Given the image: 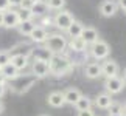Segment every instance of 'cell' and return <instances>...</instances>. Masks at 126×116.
<instances>
[{
  "mask_svg": "<svg viewBox=\"0 0 126 116\" xmlns=\"http://www.w3.org/2000/svg\"><path fill=\"white\" fill-rule=\"evenodd\" d=\"M48 68H50V73L56 76H62L73 68V62L62 54H53L51 59L48 60Z\"/></svg>",
  "mask_w": 126,
  "mask_h": 116,
  "instance_id": "1",
  "label": "cell"
},
{
  "mask_svg": "<svg viewBox=\"0 0 126 116\" xmlns=\"http://www.w3.org/2000/svg\"><path fill=\"white\" fill-rule=\"evenodd\" d=\"M44 43H45V48L51 54H62L67 50V39L62 34H59V33L48 34Z\"/></svg>",
  "mask_w": 126,
  "mask_h": 116,
  "instance_id": "2",
  "label": "cell"
},
{
  "mask_svg": "<svg viewBox=\"0 0 126 116\" xmlns=\"http://www.w3.org/2000/svg\"><path fill=\"white\" fill-rule=\"evenodd\" d=\"M109 51H110V48L108 45V42H104V40H101V39H98L96 42H94L90 45V54L94 59L96 60H101V59H106V57L109 56Z\"/></svg>",
  "mask_w": 126,
  "mask_h": 116,
  "instance_id": "3",
  "label": "cell"
},
{
  "mask_svg": "<svg viewBox=\"0 0 126 116\" xmlns=\"http://www.w3.org/2000/svg\"><path fill=\"white\" fill-rule=\"evenodd\" d=\"M73 20H75V17H73V14H72L70 11H61V12H58L56 16L53 17L55 26L58 28V30H61V31H65Z\"/></svg>",
  "mask_w": 126,
  "mask_h": 116,
  "instance_id": "4",
  "label": "cell"
},
{
  "mask_svg": "<svg viewBox=\"0 0 126 116\" xmlns=\"http://www.w3.org/2000/svg\"><path fill=\"white\" fill-rule=\"evenodd\" d=\"M104 88L109 94H118L120 91L125 88V81L118 76H112V77H106L104 81Z\"/></svg>",
  "mask_w": 126,
  "mask_h": 116,
  "instance_id": "5",
  "label": "cell"
},
{
  "mask_svg": "<svg viewBox=\"0 0 126 116\" xmlns=\"http://www.w3.org/2000/svg\"><path fill=\"white\" fill-rule=\"evenodd\" d=\"M31 74L36 79H42L50 74V68H48V62L44 60H33L31 64Z\"/></svg>",
  "mask_w": 126,
  "mask_h": 116,
  "instance_id": "6",
  "label": "cell"
},
{
  "mask_svg": "<svg viewBox=\"0 0 126 116\" xmlns=\"http://www.w3.org/2000/svg\"><path fill=\"white\" fill-rule=\"evenodd\" d=\"M19 25L17 19V9H6L3 11V25L5 28H16Z\"/></svg>",
  "mask_w": 126,
  "mask_h": 116,
  "instance_id": "7",
  "label": "cell"
},
{
  "mask_svg": "<svg viewBox=\"0 0 126 116\" xmlns=\"http://www.w3.org/2000/svg\"><path fill=\"white\" fill-rule=\"evenodd\" d=\"M120 67L115 60H106L101 64V74L106 77H112V76H118Z\"/></svg>",
  "mask_w": 126,
  "mask_h": 116,
  "instance_id": "8",
  "label": "cell"
},
{
  "mask_svg": "<svg viewBox=\"0 0 126 116\" xmlns=\"http://www.w3.org/2000/svg\"><path fill=\"white\" fill-rule=\"evenodd\" d=\"M79 37L86 42V45H92L94 42H96L100 39L98 31H96L94 26H84L83 31H81V34H79Z\"/></svg>",
  "mask_w": 126,
  "mask_h": 116,
  "instance_id": "9",
  "label": "cell"
},
{
  "mask_svg": "<svg viewBox=\"0 0 126 116\" xmlns=\"http://www.w3.org/2000/svg\"><path fill=\"white\" fill-rule=\"evenodd\" d=\"M117 9H118V5L115 3L114 0H103L101 5H100V12H101V16H104V17L115 16Z\"/></svg>",
  "mask_w": 126,
  "mask_h": 116,
  "instance_id": "10",
  "label": "cell"
},
{
  "mask_svg": "<svg viewBox=\"0 0 126 116\" xmlns=\"http://www.w3.org/2000/svg\"><path fill=\"white\" fill-rule=\"evenodd\" d=\"M9 62L16 67V68L20 71L23 68L28 67V54H22V53H17V54H11V59Z\"/></svg>",
  "mask_w": 126,
  "mask_h": 116,
  "instance_id": "11",
  "label": "cell"
},
{
  "mask_svg": "<svg viewBox=\"0 0 126 116\" xmlns=\"http://www.w3.org/2000/svg\"><path fill=\"white\" fill-rule=\"evenodd\" d=\"M84 74L89 79H96V77L101 76V65L96 64V62H89L84 67Z\"/></svg>",
  "mask_w": 126,
  "mask_h": 116,
  "instance_id": "12",
  "label": "cell"
},
{
  "mask_svg": "<svg viewBox=\"0 0 126 116\" xmlns=\"http://www.w3.org/2000/svg\"><path fill=\"white\" fill-rule=\"evenodd\" d=\"M47 102H48V105H51V107H55V108L62 107V105L65 104L62 91H51V93L48 94V98H47Z\"/></svg>",
  "mask_w": 126,
  "mask_h": 116,
  "instance_id": "13",
  "label": "cell"
},
{
  "mask_svg": "<svg viewBox=\"0 0 126 116\" xmlns=\"http://www.w3.org/2000/svg\"><path fill=\"white\" fill-rule=\"evenodd\" d=\"M47 36H48V33H47V30L44 26H34V30L30 33L28 37H30L33 42H36V43H44L45 39H47Z\"/></svg>",
  "mask_w": 126,
  "mask_h": 116,
  "instance_id": "14",
  "label": "cell"
},
{
  "mask_svg": "<svg viewBox=\"0 0 126 116\" xmlns=\"http://www.w3.org/2000/svg\"><path fill=\"white\" fill-rule=\"evenodd\" d=\"M30 56L34 57V60H44V62H48L51 59V53L47 50L45 46H42V48H34V50H31L30 51Z\"/></svg>",
  "mask_w": 126,
  "mask_h": 116,
  "instance_id": "15",
  "label": "cell"
},
{
  "mask_svg": "<svg viewBox=\"0 0 126 116\" xmlns=\"http://www.w3.org/2000/svg\"><path fill=\"white\" fill-rule=\"evenodd\" d=\"M0 73L5 76V79H6V81H14L19 74H20V73H19V70L11 64V62L6 64L5 67H2V68H0Z\"/></svg>",
  "mask_w": 126,
  "mask_h": 116,
  "instance_id": "16",
  "label": "cell"
},
{
  "mask_svg": "<svg viewBox=\"0 0 126 116\" xmlns=\"http://www.w3.org/2000/svg\"><path fill=\"white\" fill-rule=\"evenodd\" d=\"M67 46H69L72 51H75V53H84L87 50L86 42L81 37H72V40L67 42Z\"/></svg>",
  "mask_w": 126,
  "mask_h": 116,
  "instance_id": "17",
  "label": "cell"
},
{
  "mask_svg": "<svg viewBox=\"0 0 126 116\" xmlns=\"http://www.w3.org/2000/svg\"><path fill=\"white\" fill-rule=\"evenodd\" d=\"M64 101H65V104H70V105H75V102L81 98V91L78 88H67L64 93Z\"/></svg>",
  "mask_w": 126,
  "mask_h": 116,
  "instance_id": "18",
  "label": "cell"
},
{
  "mask_svg": "<svg viewBox=\"0 0 126 116\" xmlns=\"http://www.w3.org/2000/svg\"><path fill=\"white\" fill-rule=\"evenodd\" d=\"M110 104H112V98H110L109 93H101V94L96 96V99H95V105L101 110H108V107Z\"/></svg>",
  "mask_w": 126,
  "mask_h": 116,
  "instance_id": "19",
  "label": "cell"
},
{
  "mask_svg": "<svg viewBox=\"0 0 126 116\" xmlns=\"http://www.w3.org/2000/svg\"><path fill=\"white\" fill-rule=\"evenodd\" d=\"M30 11H31L33 16H45V14H48V6H47L45 0H39V2H34Z\"/></svg>",
  "mask_w": 126,
  "mask_h": 116,
  "instance_id": "20",
  "label": "cell"
},
{
  "mask_svg": "<svg viewBox=\"0 0 126 116\" xmlns=\"http://www.w3.org/2000/svg\"><path fill=\"white\" fill-rule=\"evenodd\" d=\"M83 28H84V25H83L79 20H76V19H75V20L70 23V26L65 30V33H67L70 37H79L81 31H83Z\"/></svg>",
  "mask_w": 126,
  "mask_h": 116,
  "instance_id": "21",
  "label": "cell"
},
{
  "mask_svg": "<svg viewBox=\"0 0 126 116\" xmlns=\"http://www.w3.org/2000/svg\"><path fill=\"white\" fill-rule=\"evenodd\" d=\"M75 108L78 110V112H83V110L92 108V99L89 98V96H83V94H81V98L75 102Z\"/></svg>",
  "mask_w": 126,
  "mask_h": 116,
  "instance_id": "22",
  "label": "cell"
},
{
  "mask_svg": "<svg viewBox=\"0 0 126 116\" xmlns=\"http://www.w3.org/2000/svg\"><path fill=\"white\" fill-rule=\"evenodd\" d=\"M34 26H36V23L33 22V20H27V22H20L17 25L19 28V33H20L22 36H30V33L34 30Z\"/></svg>",
  "mask_w": 126,
  "mask_h": 116,
  "instance_id": "23",
  "label": "cell"
},
{
  "mask_svg": "<svg viewBox=\"0 0 126 116\" xmlns=\"http://www.w3.org/2000/svg\"><path fill=\"white\" fill-rule=\"evenodd\" d=\"M108 110H109V116H123L122 104H118V102H114L112 101V104L108 107Z\"/></svg>",
  "mask_w": 126,
  "mask_h": 116,
  "instance_id": "24",
  "label": "cell"
},
{
  "mask_svg": "<svg viewBox=\"0 0 126 116\" xmlns=\"http://www.w3.org/2000/svg\"><path fill=\"white\" fill-rule=\"evenodd\" d=\"M33 14L31 11L28 9H17V19H19V23L20 22H27V20H33Z\"/></svg>",
  "mask_w": 126,
  "mask_h": 116,
  "instance_id": "25",
  "label": "cell"
},
{
  "mask_svg": "<svg viewBox=\"0 0 126 116\" xmlns=\"http://www.w3.org/2000/svg\"><path fill=\"white\" fill-rule=\"evenodd\" d=\"M48 9H61L65 6V0H45Z\"/></svg>",
  "mask_w": 126,
  "mask_h": 116,
  "instance_id": "26",
  "label": "cell"
},
{
  "mask_svg": "<svg viewBox=\"0 0 126 116\" xmlns=\"http://www.w3.org/2000/svg\"><path fill=\"white\" fill-rule=\"evenodd\" d=\"M9 59H11V53L9 51H0V68L9 64Z\"/></svg>",
  "mask_w": 126,
  "mask_h": 116,
  "instance_id": "27",
  "label": "cell"
},
{
  "mask_svg": "<svg viewBox=\"0 0 126 116\" xmlns=\"http://www.w3.org/2000/svg\"><path fill=\"white\" fill-rule=\"evenodd\" d=\"M33 3L34 2H31V0H22V2L19 3V9H28V11H30Z\"/></svg>",
  "mask_w": 126,
  "mask_h": 116,
  "instance_id": "28",
  "label": "cell"
},
{
  "mask_svg": "<svg viewBox=\"0 0 126 116\" xmlns=\"http://www.w3.org/2000/svg\"><path fill=\"white\" fill-rule=\"evenodd\" d=\"M78 116H96L94 113L92 108H87V110H83V112H78Z\"/></svg>",
  "mask_w": 126,
  "mask_h": 116,
  "instance_id": "29",
  "label": "cell"
},
{
  "mask_svg": "<svg viewBox=\"0 0 126 116\" xmlns=\"http://www.w3.org/2000/svg\"><path fill=\"white\" fill-rule=\"evenodd\" d=\"M6 9H9V2L8 0H0V11H6Z\"/></svg>",
  "mask_w": 126,
  "mask_h": 116,
  "instance_id": "30",
  "label": "cell"
},
{
  "mask_svg": "<svg viewBox=\"0 0 126 116\" xmlns=\"http://www.w3.org/2000/svg\"><path fill=\"white\" fill-rule=\"evenodd\" d=\"M8 2H9V8H13V6H19V3L22 0H8Z\"/></svg>",
  "mask_w": 126,
  "mask_h": 116,
  "instance_id": "31",
  "label": "cell"
},
{
  "mask_svg": "<svg viewBox=\"0 0 126 116\" xmlns=\"http://www.w3.org/2000/svg\"><path fill=\"white\" fill-rule=\"evenodd\" d=\"M118 8L126 9V0H120V2H118Z\"/></svg>",
  "mask_w": 126,
  "mask_h": 116,
  "instance_id": "32",
  "label": "cell"
},
{
  "mask_svg": "<svg viewBox=\"0 0 126 116\" xmlns=\"http://www.w3.org/2000/svg\"><path fill=\"white\" fill-rule=\"evenodd\" d=\"M0 85H6V79H5V76L0 73Z\"/></svg>",
  "mask_w": 126,
  "mask_h": 116,
  "instance_id": "33",
  "label": "cell"
},
{
  "mask_svg": "<svg viewBox=\"0 0 126 116\" xmlns=\"http://www.w3.org/2000/svg\"><path fill=\"white\" fill-rule=\"evenodd\" d=\"M5 90H6V85H0V98L5 94Z\"/></svg>",
  "mask_w": 126,
  "mask_h": 116,
  "instance_id": "34",
  "label": "cell"
},
{
  "mask_svg": "<svg viewBox=\"0 0 126 116\" xmlns=\"http://www.w3.org/2000/svg\"><path fill=\"white\" fill-rule=\"evenodd\" d=\"M3 110H5V104L2 102V101H0V115L3 113Z\"/></svg>",
  "mask_w": 126,
  "mask_h": 116,
  "instance_id": "35",
  "label": "cell"
},
{
  "mask_svg": "<svg viewBox=\"0 0 126 116\" xmlns=\"http://www.w3.org/2000/svg\"><path fill=\"white\" fill-rule=\"evenodd\" d=\"M2 25H3V12L0 11V26H2Z\"/></svg>",
  "mask_w": 126,
  "mask_h": 116,
  "instance_id": "36",
  "label": "cell"
},
{
  "mask_svg": "<svg viewBox=\"0 0 126 116\" xmlns=\"http://www.w3.org/2000/svg\"><path fill=\"white\" fill-rule=\"evenodd\" d=\"M122 108H123V115H125V116H126V102H125V104H123V105H122Z\"/></svg>",
  "mask_w": 126,
  "mask_h": 116,
  "instance_id": "37",
  "label": "cell"
},
{
  "mask_svg": "<svg viewBox=\"0 0 126 116\" xmlns=\"http://www.w3.org/2000/svg\"><path fill=\"white\" fill-rule=\"evenodd\" d=\"M123 81H125V85H126V70H125V73H123Z\"/></svg>",
  "mask_w": 126,
  "mask_h": 116,
  "instance_id": "38",
  "label": "cell"
},
{
  "mask_svg": "<svg viewBox=\"0 0 126 116\" xmlns=\"http://www.w3.org/2000/svg\"><path fill=\"white\" fill-rule=\"evenodd\" d=\"M31 2H39V0H31Z\"/></svg>",
  "mask_w": 126,
  "mask_h": 116,
  "instance_id": "39",
  "label": "cell"
},
{
  "mask_svg": "<svg viewBox=\"0 0 126 116\" xmlns=\"http://www.w3.org/2000/svg\"><path fill=\"white\" fill-rule=\"evenodd\" d=\"M125 12H126V9H125Z\"/></svg>",
  "mask_w": 126,
  "mask_h": 116,
  "instance_id": "40",
  "label": "cell"
},
{
  "mask_svg": "<svg viewBox=\"0 0 126 116\" xmlns=\"http://www.w3.org/2000/svg\"><path fill=\"white\" fill-rule=\"evenodd\" d=\"M42 116H45V115H42Z\"/></svg>",
  "mask_w": 126,
  "mask_h": 116,
  "instance_id": "41",
  "label": "cell"
}]
</instances>
